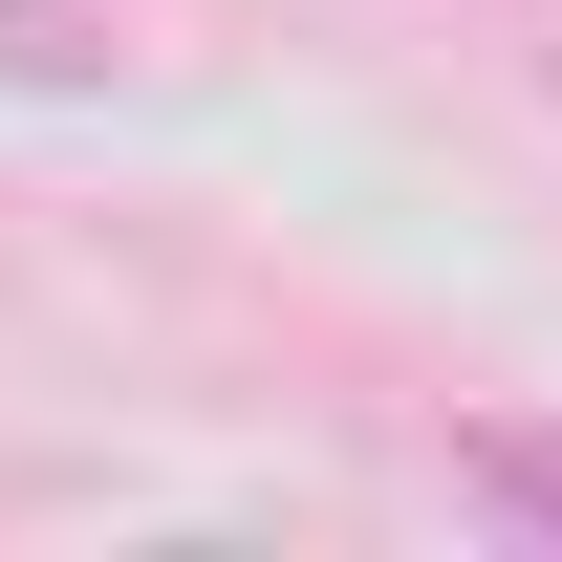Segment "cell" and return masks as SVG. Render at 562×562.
<instances>
[{"label":"cell","instance_id":"cell-1","mask_svg":"<svg viewBox=\"0 0 562 562\" xmlns=\"http://www.w3.org/2000/svg\"><path fill=\"white\" fill-rule=\"evenodd\" d=\"M454 497H476V519H519V541H562V432L476 412V432H454Z\"/></svg>","mask_w":562,"mask_h":562},{"label":"cell","instance_id":"cell-2","mask_svg":"<svg viewBox=\"0 0 562 562\" xmlns=\"http://www.w3.org/2000/svg\"><path fill=\"white\" fill-rule=\"evenodd\" d=\"M0 66L22 87H109V22H87V0H0Z\"/></svg>","mask_w":562,"mask_h":562}]
</instances>
